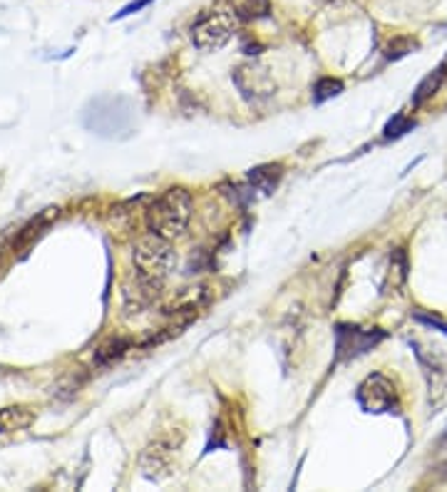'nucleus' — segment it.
<instances>
[{"instance_id":"obj_1","label":"nucleus","mask_w":447,"mask_h":492,"mask_svg":"<svg viewBox=\"0 0 447 492\" xmlns=\"http://www.w3.org/2000/svg\"><path fill=\"white\" fill-rule=\"evenodd\" d=\"M191 212H194V202L189 192L184 187H170L147 209V229L157 237L174 241L184 237L191 221Z\"/></svg>"},{"instance_id":"obj_2","label":"nucleus","mask_w":447,"mask_h":492,"mask_svg":"<svg viewBox=\"0 0 447 492\" xmlns=\"http://www.w3.org/2000/svg\"><path fill=\"white\" fill-rule=\"evenodd\" d=\"M134 269H137V279L142 284L144 291L157 294L164 286V281L170 279V274L177 266V254L167 239L150 234L142 237L134 244Z\"/></svg>"},{"instance_id":"obj_3","label":"nucleus","mask_w":447,"mask_h":492,"mask_svg":"<svg viewBox=\"0 0 447 492\" xmlns=\"http://www.w3.org/2000/svg\"><path fill=\"white\" fill-rule=\"evenodd\" d=\"M237 13L228 5H217V8L201 10L197 20L191 23L189 38L194 43V48L204 50V53H217L227 45L228 40L234 38V33L238 30Z\"/></svg>"},{"instance_id":"obj_4","label":"nucleus","mask_w":447,"mask_h":492,"mask_svg":"<svg viewBox=\"0 0 447 492\" xmlns=\"http://www.w3.org/2000/svg\"><path fill=\"white\" fill-rule=\"evenodd\" d=\"M355 400L365 413L383 416V413H398L400 396L395 383L383 373H371L361 380V386L355 390Z\"/></svg>"},{"instance_id":"obj_5","label":"nucleus","mask_w":447,"mask_h":492,"mask_svg":"<svg viewBox=\"0 0 447 492\" xmlns=\"http://www.w3.org/2000/svg\"><path fill=\"white\" fill-rule=\"evenodd\" d=\"M385 339L381 329H358V326H338L335 331V356L338 360L361 356L365 350L375 349Z\"/></svg>"},{"instance_id":"obj_6","label":"nucleus","mask_w":447,"mask_h":492,"mask_svg":"<svg viewBox=\"0 0 447 492\" xmlns=\"http://www.w3.org/2000/svg\"><path fill=\"white\" fill-rule=\"evenodd\" d=\"M174 458H177V445H171L164 438L162 440H154L152 445H147V450L142 453V460H140L144 477L164 480L174 470Z\"/></svg>"},{"instance_id":"obj_7","label":"nucleus","mask_w":447,"mask_h":492,"mask_svg":"<svg viewBox=\"0 0 447 492\" xmlns=\"http://www.w3.org/2000/svg\"><path fill=\"white\" fill-rule=\"evenodd\" d=\"M234 83L247 100H264V97L274 95V90H277L271 73L261 65H241L234 73Z\"/></svg>"},{"instance_id":"obj_8","label":"nucleus","mask_w":447,"mask_h":492,"mask_svg":"<svg viewBox=\"0 0 447 492\" xmlns=\"http://www.w3.org/2000/svg\"><path fill=\"white\" fill-rule=\"evenodd\" d=\"M227 5L237 13L238 20L254 23V20L268 18L271 13V0H227Z\"/></svg>"},{"instance_id":"obj_9","label":"nucleus","mask_w":447,"mask_h":492,"mask_svg":"<svg viewBox=\"0 0 447 492\" xmlns=\"http://www.w3.org/2000/svg\"><path fill=\"white\" fill-rule=\"evenodd\" d=\"M278 180H281V164H264V167H257V170L248 172L251 190L261 192V194H268V192L277 190Z\"/></svg>"},{"instance_id":"obj_10","label":"nucleus","mask_w":447,"mask_h":492,"mask_svg":"<svg viewBox=\"0 0 447 492\" xmlns=\"http://www.w3.org/2000/svg\"><path fill=\"white\" fill-rule=\"evenodd\" d=\"M35 418V410L25 406H13L0 410V433H10V430H23L28 428Z\"/></svg>"},{"instance_id":"obj_11","label":"nucleus","mask_w":447,"mask_h":492,"mask_svg":"<svg viewBox=\"0 0 447 492\" xmlns=\"http://www.w3.org/2000/svg\"><path fill=\"white\" fill-rule=\"evenodd\" d=\"M442 80H445V65H440L435 73H430V75L420 83L418 90H415V95H413V107H420L423 103H428L430 97L440 90Z\"/></svg>"},{"instance_id":"obj_12","label":"nucleus","mask_w":447,"mask_h":492,"mask_svg":"<svg viewBox=\"0 0 447 492\" xmlns=\"http://www.w3.org/2000/svg\"><path fill=\"white\" fill-rule=\"evenodd\" d=\"M343 93V83L341 80H334V77H324V80H318L314 87V103L321 104L326 100H331V97H338Z\"/></svg>"},{"instance_id":"obj_13","label":"nucleus","mask_w":447,"mask_h":492,"mask_svg":"<svg viewBox=\"0 0 447 492\" xmlns=\"http://www.w3.org/2000/svg\"><path fill=\"white\" fill-rule=\"evenodd\" d=\"M415 127V120H408L405 114H398L395 120H391L388 123V127H385V140H395V137H403L405 133H410Z\"/></svg>"},{"instance_id":"obj_14","label":"nucleus","mask_w":447,"mask_h":492,"mask_svg":"<svg viewBox=\"0 0 447 492\" xmlns=\"http://www.w3.org/2000/svg\"><path fill=\"white\" fill-rule=\"evenodd\" d=\"M415 48V43L413 40H405V38H400L395 40V43H391L388 45V57H403V55H408L410 50Z\"/></svg>"},{"instance_id":"obj_15","label":"nucleus","mask_w":447,"mask_h":492,"mask_svg":"<svg viewBox=\"0 0 447 492\" xmlns=\"http://www.w3.org/2000/svg\"><path fill=\"white\" fill-rule=\"evenodd\" d=\"M150 3H154V0H137V3H130L127 8H122L117 15H114V20H120V18H127V15H132V13H137V10H142L147 8Z\"/></svg>"},{"instance_id":"obj_16","label":"nucleus","mask_w":447,"mask_h":492,"mask_svg":"<svg viewBox=\"0 0 447 492\" xmlns=\"http://www.w3.org/2000/svg\"><path fill=\"white\" fill-rule=\"evenodd\" d=\"M326 3H334V5H341V3H351V0H326Z\"/></svg>"}]
</instances>
